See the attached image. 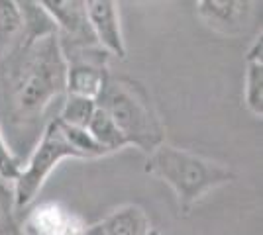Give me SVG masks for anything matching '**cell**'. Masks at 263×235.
<instances>
[{
    "label": "cell",
    "mask_w": 263,
    "mask_h": 235,
    "mask_svg": "<svg viewBox=\"0 0 263 235\" xmlns=\"http://www.w3.org/2000/svg\"><path fill=\"white\" fill-rule=\"evenodd\" d=\"M145 173L165 180L175 190L183 210H189L212 188L234 180V173L222 163H214L167 143L149 153Z\"/></svg>",
    "instance_id": "obj_3"
},
{
    "label": "cell",
    "mask_w": 263,
    "mask_h": 235,
    "mask_svg": "<svg viewBox=\"0 0 263 235\" xmlns=\"http://www.w3.org/2000/svg\"><path fill=\"white\" fill-rule=\"evenodd\" d=\"M75 157L83 159L75 145L69 141L65 134V125L59 118H51L45 123V130L42 134L40 143L35 145L33 153L30 155L26 167H22L20 177L16 179L14 186V210L22 212L26 210L37 196V192L42 190L44 182L47 177L63 159Z\"/></svg>",
    "instance_id": "obj_4"
},
{
    "label": "cell",
    "mask_w": 263,
    "mask_h": 235,
    "mask_svg": "<svg viewBox=\"0 0 263 235\" xmlns=\"http://www.w3.org/2000/svg\"><path fill=\"white\" fill-rule=\"evenodd\" d=\"M6 106L14 122L32 123L67 92V63L59 37L47 35L30 45L16 44L4 67Z\"/></svg>",
    "instance_id": "obj_1"
},
{
    "label": "cell",
    "mask_w": 263,
    "mask_h": 235,
    "mask_svg": "<svg viewBox=\"0 0 263 235\" xmlns=\"http://www.w3.org/2000/svg\"><path fill=\"white\" fill-rule=\"evenodd\" d=\"M22 32V14L18 2L0 0V59L8 55Z\"/></svg>",
    "instance_id": "obj_13"
},
{
    "label": "cell",
    "mask_w": 263,
    "mask_h": 235,
    "mask_svg": "<svg viewBox=\"0 0 263 235\" xmlns=\"http://www.w3.org/2000/svg\"><path fill=\"white\" fill-rule=\"evenodd\" d=\"M97 110V102L83 98V96H73V94H67L65 102H63V108L59 112V120L67 125H73V127H81V130H87L88 122L92 118V114Z\"/></svg>",
    "instance_id": "obj_14"
},
{
    "label": "cell",
    "mask_w": 263,
    "mask_h": 235,
    "mask_svg": "<svg viewBox=\"0 0 263 235\" xmlns=\"http://www.w3.org/2000/svg\"><path fill=\"white\" fill-rule=\"evenodd\" d=\"M8 222H10V218H8L6 196H4V192L0 190V235L6 231V227H8Z\"/></svg>",
    "instance_id": "obj_16"
},
{
    "label": "cell",
    "mask_w": 263,
    "mask_h": 235,
    "mask_svg": "<svg viewBox=\"0 0 263 235\" xmlns=\"http://www.w3.org/2000/svg\"><path fill=\"white\" fill-rule=\"evenodd\" d=\"M83 235H104V231H102V225L95 224V225H88Z\"/></svg>",
    "instance_id": "obj_17"
},
{
    "label": "cell",
    "mask_w": 263,
    "mask_h": 235,
    "mask_svg": "<svg viewBox=\"0 0 263 235\" xmlns=\"http://www.w3.org/2000/svg\"><path fill=\"white\" fill-rule=\"evenodd\" d=\"M88 225L59 202H42L24 216V235H83Z\"/></svg>",
    "instance_id": "obj_7"
},
{
    "label": "cell",
    "mask_w": 263,
    "mask_h": 235,
    "mask_svg": "<svg viewBox=\"0 0 263 235\" xmlns=\"http://www.w3.org/2000/svg\"><path fill=\"white\" fill-rule=\"evenodd\" d=\"M104 235H149L152 224L140 206H122L100 222Z\"/></svg>",
    "instance_id": "obj_10"
},
{
    "label": "cell",
    "mask_w": 263,
    "mask_h": 235,
    "mask_svg": "<svg viewBox=\"0 0 263 235\" xmlns=\"http://www.w3.org/2000/svg\"><path fill=\"white\" fill-rule=\"evenodd\" d=\"M47 14L57 24V37L61 47L99 45L87 18V2L81 0H42Z\"/></svg>",
    "instance_id": "obj_6"
},
{
    "label": "cell",
    "mask_w": 263,
    "mask_h": 235,
    "mask_svg": "<svg viewBox=\"0 0 263 235\" xmlns=\"http://www.w3.org/2000/svg\"><path fill=\"white\" fill-rule=\"evenodd\" d=\"M67 63V94L95 100L108 80V53L100 45L61 47Z\"/></svg>",
    "instance_id": "obj_5"
},
{
    "label": "cell",
    "mask_w": 263,
    "mask_h": 235,
    "mask_svg": "<svg viewBox=\"0 0 263 235\" xmlns=\"http://www.w3.org/2000/svg\"><path fill=\"white\" fill-rule=\"evenodd\" d=\"M87 132L92 135V139H95L106 153L118 151V149L128 145L126 139H124L122 134L118 132V127H116L114 122L108 118V114L104 112L102 108H99V106H97V110H95L90 122H88Z\"/></svg>",
    "instance_id": "obj_12"
},
{
    "label": "cell",
    "mask_w": 263,
    "mask_h": 235,
    "mask_svg": "<svg viewBox=\"0 0 263 235\" xmlns=\"http://www.w3.org/2000/svg\"><path fill=\"white\" fill-rule=\"evenodd\" d=\"M246 71V104L255 116H263V63H261V37L252 45L248 53Z\"/></svg>",
    "instance_id": "obj_11"
},
{
    "label": "cell",
    "mask_w": 263,
    "mask_h": 235,
    "mask_svg": "<svg viewBox=\"0 0 263 235\" xmlns=\"http://www.w3.org/2000/svg\"><path fill=\"white\" fill-rule=\"evenodd\" d=\"M149 235H163V233H159L157 229H152V233H149Z\"/></svg>",
    "instance_id": "obj_18"
},
{
    "label": "cell",
    "mask_w": 263,
    "mask_h": 235,
    "mask_svg": "<svg viewBox=\"0 0 263 235\" xmlns=\"http://www.w3.org/2000/svg\"><path fill=\"white\" fill-rule=\"evenodd\" d=\"M252 2H218V0H202L198 2V14L204 18L210 28L222 34H240L241 28L250 22Z\"/></svg>",
    "instance_id": "obj_9"
},
{
    "label": "cell",
    "mask_w": 263,
    "mask_h": 235,
    "mask_svg": "<svg viewBox=\"0 0 263 235\" xmlns=\"http://www.w3.org/2000/svg\"><path fill=\"white\" fill-rule=\"evenodd\" d=\"M97 106L108 114L128 145L145 153L165 143V127L155 112L147 92L136 80L108 77L97 98Z\"/></svg>",
    "instance_id": "obj_2"
},
{
    "label": "cell",
    "mask_w": 263,
    "mask_h": 235,
    "mask_svg": "<svg viewBox=\"0 0 263 235\" xmlns=\"http://www.w3.org/2000/svg\"><path fill=\"white\" fill-rule=\"evenodd\" d=\"M87 18L90 30L95 34L97 44L108 53L118 59H126V45L122 37L120 20L116 2L110 0H88Z\"/></svg>",
    "instance_id": "obj_8"
},
{
    "label": "cell",
    "mask_w": 263,
    "mask_h": 235,
    "mask_svg": "<svg viewBox=\"0 0 263 235\" xmlns=\"http://www.w3.org/2000/svg\"><path fill=\"white\" fill-rule=\"evenodd\" d=\"M20 170H22V163L10 151V147L4 139V134H2V127H0V180L16 182V179L20 177Z\"/></svg>",
    "instance_id": "obj_15"
}]
</instances>
